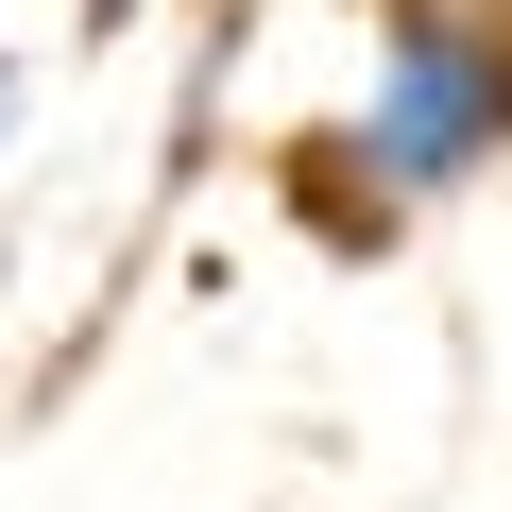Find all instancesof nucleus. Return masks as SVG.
Returning a JSON list of instances; mask_svg holds the SVG:
<instances>
[{
  "label": "nucleus",
  "mask_w": 512,
  "mask_h": 512,
  "mask_svg": "<svg viewBox=\"0 0 512 512\" xmlns=\"http://www.w3.org/2000/svg\"><path fill=\"white\" fill-rule=\"evenodd\" d=\"M495 171H512V0H376V86L291 137L308 239L376 256Z\"/></svg>",
  "instance_id": "1"
},
{
  "label": "nucleus",
  "mask_w": 512,
  "mask_h": 512,
  "mask_svg": "<svg viewBox=\"0 0 512 512\" xmlns=\"http://www.w3.org/2000/svg\"><path fill=\"white\" fill-rule=\"evenodd\" d=\"M18 137H35V52H0V171H18Z\"/></svg>",
  "instance_id": "2"
}]
</instances>
